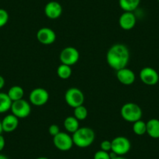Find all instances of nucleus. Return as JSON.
<instances>
[{"instance_id": "b1692460", "label": "nucleus", "mask_w": 159, "mask_h": 159, "mask_svg": "<svg viewBox=\"0 0 159 159\" xmlns=\"http://www.w3.org/2000/svg\"><path fill=\"white\" fill-rule=\"evenodd\" d=\"M9 21V13L4 9L0 8V28L7 25Z\"/></svg>"}, {"instance_id": "6e6552de", "label": "nucleus", "mask_w": 159, "mask_h": 159, "mask_svg": "<svg viewBox=\"0 0 159 159\" xmlns=\"http://www.w3.org/2000/svg\"><path fill=\"white\" fill-rule=\"evenodd\" d=\"M80 59V52L76 48L68 46L64 48L59 54V60L61 63L70 66L75 65Z\"/></svg>"}, {"instance_id": "dca6fc26", "label": "nucleus", "mask_w": 159, "mask_h": 159, "mask_svg": "<svg viewBox=\"0 0 159 159\" xmlns=\"http://www.w3.org/2000/svg\"><path fill=\"white\" fill-rule=\"evenodd\" d=\"M147 134L153 139L159 138V119H151L147 122Z\"/></svg>"}, {"instance_id": "aec40b11", "label": "nucleus", "mask_w": 159, "mask_h": 159, "mask_svg": "<svg viewBox=\"0 0 159 159\" xmlns=\"http://www.w3.org/2000/svg\"><path fill=\"white\" fill-rule=\"evenodd\" d=\"M13 102L7 93L0 92V114L5 113L10 110Z\"/></svg>"}, {"instance_id": "4468645a", "label": "nucleus", "mask_w": 159, "mask_h": 159, "mask_svg": "<svg viewBox=\"0 0 159 159\" xmlns=\"http://www.w3.org/2000/svg\"><path fill=\"white\" fill-rule=\"evenodd\" d=\"M62 13V7L59 2L56 1H50L45 7V14L48 19L56 20L61 16Z\"/></svg>"}, {"instance_id": "1a4fd4ad", "label": "nucleus", "mask_w": 159, "mask_h": 159, "mask_svg": "<svg viewBox=\"0 0 159 159\" xmlns=\"http://www.w3.org/2000/svg\"><path fill=\"white\" fill-rule=\"evenodd\" d=\"M53 144L61 151H70L74 145L72 136L66 132H60L53 137Z\"/></svg>"}, {"instance_id": "f3484780", "label": "nucleus", "mask_w": 159, "mask_h": 159, "mask_svg": "<svg viewBox=\"0 0 159 159\" xmlns=\"http://www.w3.org/2000/svg\"><path fill=\"white\" fill-rule=\"evenodd\" d=\"M140 0H119V5L124 12H134L138 8Z\"/></svg>"}, {"instance_id": "7c9ffc66", "label": "nucleus", "mask_w": 159, "mask_h": 159, "mask_svg": "<svg viewBox=\"0 0 159 159\" xmlns=\"http://www.w3.org/2000/svg\"><path fill=\"white\" fill-rule=\"evenodd\" d=\"M0 159H9V158L7 157V156L4 155V154H0Z\"/></svg>"}, {"instance_id": "ddd939ff", "label": "nucleus", "mask_w": 159, "mask_h": 159, "mask_svg": "<svg viewBox=\"0 0 159 159\" xmlns=\"http://www.w3.org/2000/svg\"><path fill=\"white\" fill-rule=\"evenodd\" d=\"M137 24V17L134 12H123L119 16V24L123 30H130Z\"/></svg>"}, {"instance_id": "2eb2a0df", "label": "nucleus", "mask_w": 159, "mask_h": 159, "mask_svg": "<svg viewBox=\"0 0 159 159\" xmlns=\"http://www.w3.org/2000/svg\"><path fill=\"white\" fill-rule=\"evenodd\" d=\"M18 126H19V119L13 114L7 115L2 120V126L3 132H13L17 129Z\"/></svg>"}, {"instance_id": "7ed1b4c3", "label": "nucleus", "mask_w": 159, "mask_h": 159, "mask_svg": "<svg viewBox=\"0 0 159 159\" xmlns=\"http://www.w3.org/2000/svg\"><path fill=\"white\" fill-rule=\"evenodd\" d=\"M120 115L125 121L128 123H135L141 119L143 111L140 105L134 102H127L122 106Z\"/></svg>"}, {"instance_id": "20e7f679", "label": "nucleus", "mask_w": 159, "mask_h": 159, "mask_svg": "<svg viewBox=\"0 0 159 159\" xmlns=\"http://www.w3.org/2000/svg\"><path fill=\"white\" fill-rule=\"evenodd\" d=\"M65 101L67 105L71 108H76L84 103V94L81 90L77 88H70L66 91Z\"/></svg>"}, {"instance_id": "72a5a7b5", "label": "nucleus", "mask_w": 159, "mask_h": 159, "mask_svg": "<svg viewBox=\"0 0 159 159\" xmlns=\"http://www.w3.org/2000/svg\"><path fill=\"white\" fill-rule=\"evenodd\" d=\"M157 1H158V2H159V0H157Z\"/></svg>"}, {"instance_id": "f8f14e48", "label": "nucleus", "mask_w": 159, "mask_h": 159, "mask_svg": "<svg viewBox=\"0 0 159 159\" xmlns=\"http://www.w3.org/2000/svg\"><path fill=\"white\" fill-rule=\"evenodd\" d=\"M116 77L122 84L126 85V86L133 84L136 80L135 73L127 67L117 70Z\"/></svg>"}, {"instance_id": "0eeeda50", "label": "nucleus", "mask_w": 159, "mask_h": 159, "mask_svg": "<svg viewBox=\"0 0 159 159\" xmlns=\"http://www.w3.org/2000/svg\"><path fill=\"white\" fill-rule=\"evenodd\" d=\"M29 100H30V104L34 106H43L49 100V94L45 88H34L30 91L29 94Z\"/></svg>"}, {"instance_id": "5701e85b", "label": "nucleus", "mask_w": 159, "mask_h": 159, "mask_svg": "<svg viewBox=\"0 0 159 159\" xmlns=\"http://www.w3.org/2000/svg\"><path fill=\"white\" fill-rule=\"evenodd\" d=\"M88 116V108L84 105H80V106L74 108L73 111V116L76 119H77L79 121H83L84 119H87Z\"/></svg>"}, {"instance_id": "c756f323", "label": "nucleus", "mask_w": 159, "mask_h": 159, "mask_svg": "<svg viewBox=\"0 0 159 159\" xmlns=\"http://www.w3.org/2000/svg\"><path fill=\"white\" fill-rule=\"evenodd\" d=\"M111 159H126V157H123V156L117 155V156H116V157H113V158H111Z\"/></svg>"}, {"instance_id": "f03ea898", "label": "nucleus", "mask_w": 159, "mask_h": 159, "mask_svg": "<svg viewBox=\"0 0 159 159\" xmlns=\"http://www.w3.org/2000/svg\"><path fill=\"white\" fill-rule=\"evenodd\" d=\"M73 144L80 148H86L91 146L95 139L94 131L90 127H80L72 135Z\"/></svg>"}, {"instance_id": "393cba45", "label": "nucleus", "mask_w": 159, "mask_h": 159, "mask_svg": "<svg viewBox=\"0 0 159 159\" xmlns=\"http://www.w3.org/2000/svg\"><path fill=\"white\" fill-rule=\"evenodd\" d=\"M94 159H111V157H110L109 152L100 150L94 153Z\"/></svg>"}, {"instance_id": "bb28decb", "label": "nucleus", "mask_w": 159, "mask_h": 159, "mask_svg": "<svg viewBox=\"0 0 159 159\" xmlns=\"http://www.w3.org/2000/svg\"><path fill=\"white\" fill-rule=\"evenodd\" d=\"M61 131L59 129V126L56 124H52L50 125L49 127H48V133L51 136L55 137V136L57 135L58 134H59Z\"/></svg>"}, {"instance_id": "412c9836", "label": "nucleus", "mask_w": 159, "mask_h": 159, "mask_svg": "<svg viewBox=\"0 0 159 159\" xmlns=\"http://www.w3.org/2000/svg\"><path fill=\"white\" fill-rule=\"evenodd\" d=\"M57 75L60 79L67 80L71 76L73 70H72L71 66L66 64L61 63L57 68Z\"/></svg>"}, {"instance_id": "473e14b6", "label": "nucleus", "mask_w": 159, "mask_h": 159, "mask_svg": "<svg viewBox=\"0 0 159 159\" xmlns=\"http://www.w3.org/2000/svg\"><path fill=\"white\" fill-rule=\"evenodd\" d=\"M36 159H49V158H48V157H39Z\"/></svg>"}, {"instance_id": "a878e982", "label": "nucleus", "mask_w": 159, "mask_h": 159, "mask_svg": "<svg viewBox=\"0 0 159 159\" xmlns=\"http://www.w3.org/2000/svg\"><path fill=\"white\" fill-rule=\"evenodd\" d=\"M101 150L102 151H107V152H109L111 150V141L108 140H105L103 141H102L100 144Z\"/></svg>"}, {"instance_id": "f257e3e1", "label": "nucleus", "mask_w": 159, "mask_h": 159, "mask_svg": "<svg viewBox=\"0 0 159 159\" xmlns=\"http://www.w3.org/2000/svg\"><path fill=\"white\" fill-rule=\"evenodd\" d=\"M130 59V52L126 45L115 44L107 52L106 60L108 66L116 71L127 67Z\"/></svg>"}, {"instance_id": "9b49d317", "label": "nucleus", "mask_w": 159, "mask_h": 159, "mask_svg": "<svg viewBox=\"0 0 159 159\" xmlns=\"http://www.w3.org/2000/svg\"><path fill=\"white\" fill-rule=\"evenodd\" d=\"M36 38L38 42L42 45H50L56 42V34L49 27H42L37 32Z\"/></svg>"}, {"instance_id": "cd10ccee", "label": "nucleus", "mask_w": 159, "mask_h": 159, "mask_svg": "<svg viewBox=\"0 0 159 159\" xmlns=\"http://www.w3.org/2000/svg\"><path fill=\"white\" fill-rule=\"evenodd\" d=\"M5 145H6V140L5 138H4L3 136L1 134V135H0V152L4 149Z\"/></svg>"}, {"instance_id": "39448f33", "label": "nucleus", "mask_w": 159, "mask_h": 159, "mask_svg": "<svg viewBox=\"0 0 159 159\" xmlns=\"http://www.w3.org/2000/svg\"><path fill=\"white\" fill-rule=\"evenodd\" d=\"M131 149L130 140L123 136H118L111 140V151L119 156L127 154Z\"/></svg>"}, {"instance_id": "9d476101", "label": "nucleus", "mask_w": 159, "mask_h": 159, "mask_svg": "<svg viewBox=\"0 0 159 159\" xmlns=\"http://www.w3.org/2000/svg\"><path fill=\"white\" fill-rule=\"evenodd\" d=\"M140 80L144 84L154 86L159 81V74L154 68L150 66L143 67L139 73Z\"/></svg>"}, {"instance_id": "6ab92c4d", "label": "nucleus", "mask_w": 159, "mask_h": 159, "mask_svg": "<svg viewBox=\"0 0 159 159\" xmlns=\"http://www.w3.org/2000/svg\"><path fill=\"white\" fill-rule=\"evenodd\" d=\"M7 94L12 102H16V101L23 99L24 95V90L22 87L14 85L9 89Z\"/></svg>"}, {"instance_id": "a211bd4d", "label": "nucleus", "mask_w": 159, "mask_h": 159, "mask_svg": "<svg viewBox=\"0 0 159 159\" xmlns=\"http://www.w3.org/2000/svg\"><path fill=\"white\" fill-rule=\"evenodd\" d=\"M63 126L67 132L73 134L80 128L79 120L74 116H68L64 119Z\"/></svg>"}, {"instance_id": "c85d7f7f", "label": "nucleus", "mask_w": 159, "mask_h": 159, "mask_svg": "<svg viewBox=\"0 0 159 159\" xmlns=\"http://www.w3.org/2000/svg\"><path fill=\"white\" fill-rule=\"evenodd\" d=\"M5 84H6L5 79H4L3 76H2L1 75H0V90L2 89V88H4V86H5Z\"/></svg>"}, {"instance_id": "4be33fe9", "label": "nucleus", "mask_w": 159, "mask_h": 159, "mask_svg": "<svg viewBox=\"0 0 159 159\" xmlns=\"http://www.w3.org/2000/svg\"><path fill=\"white\" fill-rule=\"evenodd\" d=\"M133 132L138 136H142L147 134V123L144 121L140 119L133 123Z\"/></svg>"}, {"instance_id": "423d86ee", "label": "nucleus", "mask_w": 159, "mask_h": 159, "mask_svg": "<svg viewBox=\"0 0 159 159\" xmlns=\"http://www.w3.org/2000/svg\"><path fill=\"white\" fill-rule=\"evenodd\" d=\"M12 114L14 115L18 119H25L30 116L31 112V106L27 101L24 98L13 102L10 108Z\"/></svg>"}, {"instance_id": "2f4dec72", "label": "nucleus", "mask_w": 159, "mask_h": 159, "mask_svg": "<svg viewBox=\"0 0 159 159\" xmlns=\"http://www.w3.org/2000/svg\"><path fill=\"white\" fill-rule=\"evenodd\" d=\"M2 132H3V129H2V121H0V135L2 134Z\"/></svg>"}]
</instances>
